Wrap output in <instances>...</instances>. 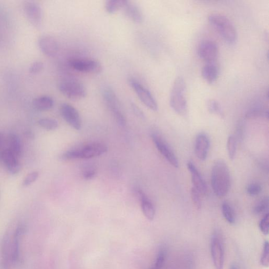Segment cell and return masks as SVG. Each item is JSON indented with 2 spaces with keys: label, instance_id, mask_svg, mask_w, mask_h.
Wrapping results in <instances>:
<instances>
[{
  "label": "cell",
  "instance_id": "23",
  "mask_svg": "<svg viewBox=\"0 0 269 269\" xmlns=\"http://www.w3.org/2000/svg\"><path fill=\"white\" fill-rule=\"evenodd\" d=\"M1 249L0 252V269H9L8 262H9V242L7 235H5L1 243Z\"/></svg>",
  "mask_w": 269,
  "mask_h": 269
},
{
  "label": "cell",
  "instance_id": "9",
  "mask_svg": "<svg viewBox=\"0 0 269 269\" xmlns=\"http://www.w3.org/2000/svg\"><path fill=\"white\" fill-rule=\"evenodd\" d=\"M211 254L213 265L216 269H223L225 262V252L222 238L218 233L212 236Z\"/></svg>",
  "mask_w": 269,
  "mask_h": 269
},
{
  "label": "cell",
  "instance_id": "12",
  "mask_svg": "<svg viewBox=\"0 0 269 269\" xmlns=\"http://www.w3.org/2000/svg\"><path fill=\"white\" fill-rule=\"evenodd\" d=\"M23 10L32 25L36 28L41 27L43 13L40 5L34 1H27L24 4Z\"/></svg>",
  "mask_w": 269,
  "mask_h": 269
},
{
  "label": "cell",
  "instance_id": "25",
  "mask_svg": "<svg viewBox=\"0 0 269 269\" xmlns=\"http://www.w3.org/2000/svg\"><path fill=\"white\" fill-rule=\"evenodd\" d=\"M126 2V0H109L105 4V9L109 14H114L123 9Z\"/></svg>",
  "mask_w": 269,
  "mask_h": 269
},
{
  "label": "cell",
  "instance_id": "2",
  "mask_svg": "<svg viewBox=\"0 0 269 269\" xmlns=\"http://www.w3.org/2000/svg\"><path fill=\"white\" fill-rule=\"evenodd\" d=\"M106 145L96 142L87 145L82 148L68 150L60 156L62 161H70L77 159H90L97 157L107 152Z\"/></svg>",
  "mask_w": 269,
  "mask_h": 269
},
{
  "label": "cell",
  "instance_id": "8",
  "mask_svg": "<svg viewBox=\"0 0 269 269\" xmlns=\"http://www.w3.org/2000/svg\"><path fill=\"white\" fill-rule=\"evenodd\" d=\"M129 83L139 100L149 109L156 111L158 105L152 94L145 87L134 78H130Z\"/></svg>",
  "mask_w": 269,
  "mask_h": 269
},
{
  "label": "cell",
  "instance_id": "10",
  "mask_svg": "<svg viewBox=\"0 0 269 269\" xmlns=\"http://www.w3.org/2000/svg\"><path fill=\"white\" fill-rule=\"evenodd\" d=\"M152 138L158 151L174 168H177L179 163L177 157L167 142L157 134H152Z\"/></svg>",
  "mask_w": 269,
  "mask_h": 269
},
{
  "label": "cell",
  "instance_id": "33",
  "mask_svg": "<svg viewBox=\"0 0 269 269\" xmlns=\"http://www.w3.org/2000/svg\"><path fill=\"white\" fill-rule=\"evenodd\" d=\"M260 262L261 264L265 267H268L269 265V244L268 241L264 242L263 254Z\"/></svg>",
  "mask_w": 269,
  "mask_h": 269
},
{
  "label": "cell",
  "instance_id": "27",
  "mask_svg": "<svg viewBox=\"0 0 269 269\" xmlns=\"http://www.w3.org/2000/svg\"><path fill=\"white\" fill-rule=\"evenodd\" d=\"M38 124L40 127L47 131H54L59 127L58 122L53 118H43L38 121Z\"/></svg>",
  "mask_w": 269,
  "mask_h": 269
},
{
  "label": "cell",
  "instance_id": "26",
  "mask_svg": "<svg viewBox=\"0 0 269 269\" xmlns=\"http://www.w3.org/2000/svg\"><path fill=\"white\" fill-rule=\"evenodd\" d=\"M223 216L229 224H234L235 221V211L227 202H224L221 206Z\"/></svg>",
  "mask_w": 269,
  "mask_h": 269
},
{
  "label": "cell",
  "instance_id": "39",
  "mask_svg": "<svg viewBox=\"0 0 269 269\" xmlns=\"http://www.w3.org/2000/svg\"><path fill=\"white\" fill-rule=\"evenodd\" d=\"M97 175V171L93 168H88L84 170L83 177L86 180H90Z\"/></svg>",
  "mask_w": 269,
  "mask_h": 269
},
{
  "label": "cell",
  "instance_id": "32",
  "mask_svg": "<svg viewBox=\"0 0 269 269\" xmlns=\"http://www.w3.org/2000/svg\"><path fill=\"white\" fill-rule=\"evenodd\" d=\"M260 230L265 235L269 233V214L266 213L265 216L261 219L259 224Z\"/></svg>",
  "mask_w": 269,
  "mask_h": 269
},
{
  "label": "cell",
  "instance_id": "28",
  "mask_svg": "<svg viewBox=\"0 0 269 269\" xmlns=\"http://www.w3.org/2000/svg\"><path fill=\"white\" fill-rule=\"evenodd\" d=\"M207 107L210 113L217 115L221 117H224V113L218 101L210 100L208 101Z\"/></svg>",
  "mask_w": 269,
  "mask_h": 269
},
{
  "label": "cell",
  "instance_id": "1",
  "mask_svg": "<svg viewBox=\"0 0 269 269\" xmlns=\"http://www.w3.org/2000/svg\"><path fill=\"white\" fill-rule=\"evenodd\" d=\"M211 186L213 192L218 197L225 196L230 190L231 177L226 163L223 160L216 161L211 171Z\"/></svg>",
  "mask_w": 269,
  "mask_h": 269
},
{
  "label": "cell",
  "instance_id": "21",
  "mask_svg": "<svg viewBox=\"0 0 269 269\" xmlns=\"http://www.w3.org/2000/svg\"><path fill=\"white\" fill-rule=\"evenodd\" d=\"M202 74L205 81L209 84H212L218 78V67L215 63H207L202 69Z\"/></svg>",
  "mask_w": 269,
  "mask_h": 269
},
{
  "label": "cell",
  "instance_id": "16",
  "mask_svg": "<svg viewBox=\"0 0 269 269\" xmlns=\"http://www.w3.org/2000/svg\"><path fill=\"white\" fill-rule=\"evenodd\" d=\"M1 157L7 170L12 175H16L21 170V164L19 161V158L11 152L9 149H4Z\"/></svg>",
  "mask_w": 269,
  "mask_h": 269
},
{
  "label": "cell",
  "instance_id": "5",
  "mask_svg": "<svg viewBox=\"0 0 269 269\" xmlns=\"http://www.w3.org/2000/svg\"><path fill=\"white\" fill-rule=\"evenodd\" d=\"M102 97L106 105L113 114L115 120L121 126H125L126 118L122 112L119 100L111 87L105 86L101 89Z\"/></svg>",
  "mask_w": 269,
  "mask_h": 269
},
{
  "label": "cell",
  "instance_id": "36",
  "mask_svg": "<svg viewBox=\"0 0 269 269\" xmlns=\"http://www.w3.org/2000/svg\"><path fill=\"white\" fill-rule=\"evenodd\" d=\"M247 193L251 196L258 195L262 191V187L260 185L253 183L249 185L246 189Z\"/></svg>",
  "mask_w": 269,
  "mask_h": 269
},
{
  "label": "cell",
  "instance_id": "34",
  "mask_svg": "<svg viewBox=\"0 0 269 269\" xmlns=\"http://www.w3.org/2000/svg\"><path fill=\"white\" fill-rule=\"evenodd\" d=\"M201 194L195 188L193 187L191 191V197L193 203L197 209L200 210L202 208Z\"/></svg>",
  "mask_w": 269,
  "mask_h": 269
},
{
  "label": "cell",
  "instance_id": "29",
  "mask_svg": "<svg viewBox=\"0 0 269 269\" xmlns=\"http://www.w3.org/2000/svg\"><path fill=\"white\" fill-rule=\"evenodd\" d=\"M227 147L229 158L233 160L235 157L236 150V141L235 136H229L227 140Z\"/></svg>",
  "mask_w": 269,
  "mask_h": 269
},
{
  "label": "cell",
  "instance_id": "19",
  "mask_svg": "<svg viewBox=\"0 0 269 269\" xmlns=\"http://www.w3.org/2000/svg\"><path fill=\"white\" fill-rule=\"evenodd\" d=\"M25 232V227L19 226L14 233L11 246V259L13 262H17L20 258V246L21 237Z\"/></svg>",
  "mask_w": 269,
  "mask_h": 269
},
{
  "label": "cell",
  "instance_id": "30",
  "mask_svg": "<svg viewBox=\"0 0 269 269\" xmlns=\"http://www.w3.org/2000/svg\"><path fill=\"white\" fill-rule=\"evenodd\" d=\"M268 208L269 199L268 197H265L256 204L253 211L256 215H260L265 212Z\"/></svg>",
  "mask_w": 269,
  "mask_h": 269
},
{
  "label": "cell",
  "instance_id": "38",
  "mask_svg": "<svg viewBox=\"0 0 269 269\" xmlns=\"http://www.w3.org/2000/svg\"><path fill=\"white\" fill-rule=\"evenodd\" d=\"M43 68V63L40 61H36L30 67L29 72L32 74H37L40 73Z\"/></svg>",
  "mask_w": 269,
  "mask_h": 269
},
{
  "label": "cell",
  "instance_id": "41",
  "mask_svg": "<svg viewBox=\"0 0 269 269\" xmlns=\"http://www.w3.org/2000/svg\"><path fill=\"white\" fill-rule=\"evenodd\" d=\"M132 107L134 111V113L136 115H137L138 117H139L140 118H144L145 116H144V113H142L141 110L137 106H136L135 104H132Z\"/></svg>",
  "mask_w": 269,
  "mask_h": 269
},
{
  "label": "cell",
  "instance_id": "6",
  "mask_svg": "<svg viewBox=\"0 0 269 269\" xmlns=\"http://www.w3.org/2000/svg\"><path fill=\"white\" fill-rule=\"evenodd\" d=\"M59 90L63 96L72 100L83 99L87 94L84 85L74 79L62 81L59 85Z\"/></svg>",
  "mask_w": 269,
  "mask_h": 269
},
{
  "label": "cell",
  "instance_id": "3",
  "mask_svg": "<svg viewBox=\"0 0 269 269\" xmlns=\"http://www.w3.org/2000/svg\"><path fill=\"white\" fill-rule=\"evenodd\" d=\"M208 21L226 42L230 44L235 43L237 38L235 28L232 22L226 16L211 14L209 16Z\"/></svg>",
  "mask_w": 269,
  "mask_h": 269
},
{
  "label": "cell",
  "instance_id": "17",
  "mask_svg": "<svg viewBox=\"0 0 269 269\" xmlns=\"http://www.w3.org/2000/svg\"><path fill=\"white\" fill-rule=\"evenodd\" d=\"M187 168L191 173L193 187L197 189L201 195L206 194L207 187L199 170L197 169L194 164L191 162L188 163Z\"/></svg>",
  "mask_w": 269,
  "mask_h": 269
},
{
  "label": "cell",
  "instance_id": "13",
  "mask_svg": "<svg viewBox=\"0 0 269 269\" xmlns=\"http://www.w3.org/2000/svg\"><path fill=\"white\" fill-rule=\"evenodd\" d=\"M199 54L207 63H215L218 56V45L211 41H203L199 47Z\"/></svg>",
  "mask_w": 269,
  "mask_h": 269
},
{
  "label": "cell",
  "instance_id": "35",
  "mask_svg": "<svg viewBox=\"0 0 269 269\" xmlns=\"http://www.w3.org/2000/svg\"><path fill=\"white\" fill-rule=\"evenodd\" d=\"M38 176L39 173L37 171H33L29 173L22 182L23 186L28 187L34 184Z\"/></svg>",
  "mask_w": 269,
  "mask_h": 269
},
{
  "label": "cell",
  "instance_id": "11",
  "mask_svg": "<svg viewBox=\"0 0 269 269\" xmlns=\"http://www.w3.org/2000/svg\"><path fill=\"white\" fill-rule=\"evenodd\" d=\"M60 113L67 123L73 129L78 131L82 128V120L80 113L72 105L63 103L60 107Z\"/></svg>",
  "mask_w": 269,
  "mask_h": 269
},
{
  "label": "cell",
  "instance_id": "20",
  "mask_svg": "<svg viewBox=\"0 0 269 269\" xmlns=\"http://www.w3.org/2000/svg\"><path fill=\"white\" fill-rule=\"evenodd\" d=\"M122 10L126 17L134 23H140L143 20V14L135 3L127 1Z\"/></svg>",
  "mask_w": 269,
  "mask_h": 269
},
{
  "label": "cell",
  "instance_id": "43",
  "mask_svg": "<svg viewBox=\"0 0 269 269\" xmlns=\"http://www.w3.org/2000/svg\"><path fill=\"white\" fill-rule=\"evenodd\" d=\"M229 269H239L238 266L235 263H233L231 265Z\"/></svg>",
  "mask_w": 269,
  "mask_h": 269
},
{
  "label": "cell",
  "instance_id": "4",
  "mask_svg": "<svg viewBox=\"0 0 269 269\" xmlns=\"http://www.w3.org/2000/svg\"><path fill=\"white\" fill-rule=\"evenodd\" d=\"M186 83L183 77H179L174 82L170 96V105L174 111L180 116L186 115L187 102L185 96Z\"/></svg>",
  "mask_w": 269,
  "mask_h": 269
},
{
  "label": "cell",
  "instance_id": "40",
  "mask_svg": "<svg viewBox=\"0 0 269 269\" xmlns=\"http://www.w3.org/2000/svg\"><path fill=\"white\" fill-rule=\"evenodd\" d=\"M243 123L240 122L238 126H237L236 134V139H238L239 140H242L243 136Z\"/></svg>",
  "mask_w": 269,
  "mask_h": 269
},
{
  "label": "cell",
  "instance_id": "18",
  "mask_svg": "<svg viewBox=\"0 0 269 269\" xmlns=\"http://www.w3.org/2000/svg\"><path fill=\"white\" fill-rule=\"evenodd\" d=\"M135 193L141 203L144 216L149 220H153L155 216V209L151 201L140 189H136Z\"/></svg>",
  "mask_w": 269,
  "mask_h": 269
},
{
  "label": "cell",
  "instance_id": "14",
  "mask_svg": "<svg viewBox=\"0 0 269 269\" xmlns=\"http://www.w3.org/2000/svg\"><path fill=\"white\" fill-rule=\"evenodd\" d=\"M38 45L42 52L50 58L56 56L59 51V45L57 39L50 35H45L39 37Z\"/></svg>",
  "mask_w": 269,
  "mask_h": 269
},
{
  "label": "cell",
  "instance_id": "42",
  "mask_svg": "<svg viewBox=\"0 0 269 269\" xmlns=\"http://www.w3.org/2000/svg\"><path fill=\"white\" fill-rule=\"evenodd\" d=\"M4 138L2 133H0V156H1L3 151L2 148L4 144Z\"/></svg>",
  "mask_w": 269,
  "mask_h": 269
},
{
  "label": "cell",
  "instance_id": "37",
  "mask_svg": "<svg viewBox=\"0 0 269 269\" xmlns=\"http://www.w3.org/2000/svg\"><path fill=\"white\" fill-rule=\"evenodd\" d=\"M166 258V252L164 250H161L158 253L154 266L150 269H161Z\"/></svg>",
  "mask_w": 269,
  "mask_h": 269
},
{
  "label": "cell",
  "instance_id": "31",
  "mask_svg": "<svg viewBox=\"0 0 269 269\" xmlns=\"http://www.w3.org/2000/svg\"><path fill=\"white\" fill-rule=\"evenodd\" d=\"M268 117L269 114L268 111L259 108L250 110V111L248 112L246 116V117L248 118V119H252V118H256L258 117H266L268 118Z\"/></svg>",
  "mask_w": 269,
  "mask_h": 269
},
{
  "label": "cell",
  "instance_id": "7",
  "mask_svg": "<svg viewBox=\"0 0 269 269\" xmlns=\"http://www.w3.org/2000/svg\"><path fill=\"white\" fill-rule=\"evenodd\" d=\"M69 66L79 72L98 74L101 72L102 67L98 61L90 59H74L68 62Z\"/></svg>",
  "mask_w": 269,
  "mask_h": 269
},
{
  "label": "cell",
  "instance_id": "24",
  "mask_svg": "<svg viewBox=\"0 0 269 269\" xmlns=\"http://www.w3.org/2000/svg\"><path fill=\"white\" fill-rule=\"evenodd\" d=\"M8 149L18 158L22 152V144L20 138L14 134H11L8 137Z\"/></svg>",
  "mask_w": 269,
  "mask_h": 269
},
{
  "label": "cell",
  "instance_id": "22",
  "mask_svg": "<svg viewBox=\"0 0 269 269\" xmlns=\"http://www.w3.org/2000/svg\"><path fill=\"white\" fill-rule=\"evenodd\" d=\"M54 104L53 99L47 96L38 97L33 101L34 106L39 111H47L52 108Z\"/></svg>",
  "mask_w": 269,
  "mask_h": 269
},
{
  "label": "cell",
  "instance_id": "15",
  "mask_svg": "<svg viewBox=\"0 0 269 269\" xmlns=\"http://www.w3.org/2000/svg\"><path fill=\"white\" fill-rule=\"evenodd\" d=\"M210 148L208 137L203 133L198 134L196 138L195 152L198 158L202 161L206 159Z\"/></svg>",
  "mask_w": 269,
  "mask_h": 269
}]
</instances>
